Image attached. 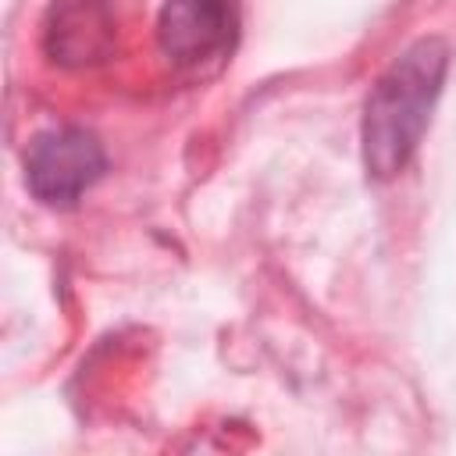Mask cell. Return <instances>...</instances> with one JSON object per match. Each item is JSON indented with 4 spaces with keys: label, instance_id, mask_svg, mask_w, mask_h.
<instances>
[{
    "label": "cell",
    "instance_id": "obj_1",
    "mask_svg": "<svg viewBox=\"0 0 456 456\" xmlns=\"http://www.w3.org/2000/svg\"><path fill=\"white\" fill-rule=\"evenodd\" d=\"M449 68V46L438 36L410 43L370 86L360 118V153L370 178H395L417 153Z\"/></svg>",
    "mask_w": 456,
    "mask_h": 456
},
{
    "label": "cell",
    "instance_id": "obj_3",
    "mask_svg": "<svg viewBox=\"0 0 456 456\" xmlns=\"http://www.w3.org/2000/svg\"><path fill=\"white\" fill-rule=\"evenodd\" d=\"M232 14L224 0H167L157 18V46L175 68H200L228 46Z\"/></svg>",
    "mask_w": 456,
    "mask_h": 456
},
{
    "label": "cell",
    "instance_id": "obj_2",
    "mask_svg": "<svg viewBox=\"0 0 456 456\" xmlns=\"http://www.w3.org/2000/svg\"><path fill=\"white\" fill-rule=\"evenodd\" d=\"M107 171L103 142L78 125L39 132L25 150V185L53 210H71Z\"/></svg>",
    "mask_w": 456,
    "mask_h": 456
}]
</instances>
